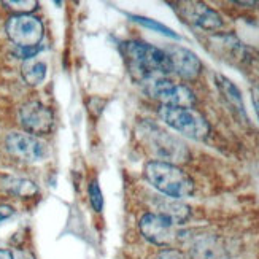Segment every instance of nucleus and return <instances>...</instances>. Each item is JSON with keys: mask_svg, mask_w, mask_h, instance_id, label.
Segmentation results:
<instances>
[{"mask_svg": "<svg viewBox=\"0 0 259 259\" xmlns=\"http://www.w3.org/2000/svg\"><path fill=\"white\" fill-rule=\"evenodd\" d=\"M122 58L127 70L139 83H146L154 78H161L172 73V64L164 50H159L145 41L131 40L121 45Z\"/></svg>", "mask_w": 259, "mask_h": 259, "instance_id": "f257e3e1", "label": "nucleus"}, {"mask_svg": "<svg viewBox=\"0 0 259 259\" xmlns=\"http://www.w3.org/2000/svg\"><path fill=\"white\" fill-rule=\"evenodd\" d=\"M145 177L153 188L172 199L189 197L194 193V182L191 177L174 164L151 161L145 165Z\"/></svg>", "mask_w": 259, "mask_h": 259, "instance_id": "f03ea898", "label": "nucleus"}, {"mask_svg": "<svg viewBox=\"0 0 259 259\" xmlns=\"http://www.w3.org/2000/svg\"><path fill=\"white\" fill-rule=\"evenodd\" d=\"M139 135L150 153H153L162 162L175 165L188 161L189 151L186 145L178 137H175L174 134L164 131L154 122L143 121L139 126Z\"/></svg>", "mask_w": 259, "mask_h": 259, "instance_id": "7ed1b4c3", "label": "nucleus"}, {"mask_svg": "<svg viewBox=\"0 0 259 259\" xmlns=\"http://www.w3.org/2000/svg\"><path fill=\"white\" fill-rule=\"evenodd\" d=\"M159 116L167 126L193 140H205L210 134L208 121L194 108L162 105L159 108Z\"/></svg>", "mask_w": 259, "mask_h": 259, "instance_id": "20e7f679", "label": "nucleus"}, {"mask_svg": "<svg viewBox=\"0 0 259 259\" xmlns=\"http://www.w3.org/2000/svg\"><path fill=\"white\" fill-rule=\"evenodd\" d=\"M5 32L18 48H35L45 37L43 22L33 15H11L7 19Z\"/></svg>", "mask_w": 259, "mask_h": 259, "instance_id": "39448f33", "label": "nucleus"}, {"mask_svg": "<svg viewBox=\"0 0 259 259\" xmlns=\"http://www.w3.org/2000/svg\"><path fill=\"white\" fill-rule=\"evenodd\" d=\"M145 91L153 99L159 100L165 107H188L191 108L196 104L194 93L185 84L170 81L168 78L161 76L143 83Z\"/></svg>", "mask_w": 259, "mask_h": 259, "instance_id": "423d86ee", "label": "nucleus"}, {"mask_svg": "<svg viewBox=\"0 0 259 259\" xmlns=\"http://www.w3.org/2000/svg\"><path fill=\"white\" fill-rule=\"evenodd\" d=\"M5 148L16 159L29 164L41 162L48 156L47 145L27 132H10L5 137Z\"/></svg>", "mask_w": 259, "mask_h": 259, "instance_id": "0eeeda50", "label": "nucleus"}, {"mask_svg": "<svg viewBox=\"0 0 259 259\" xmlns=\"http://www.w3.org/2000/svg\"><path fill=\"white\" fill-rule=\"evenodd\" d=\"M139 226L143 237L157 246H170L180 239L177 224L159 213H146L142 217Z\"/></svg>", "mask_w": 259, "mask_h": 259, "instance_id": "6e6552de", "label": "nucleus"}, {"mask_svg": "<svg viewBox=\"0 0 259 259\" xmlns=\"http://www.w3.org/2000/svg\"><path fill=\"white\" fill-rule=\"evenodd\" d=\"M18 118L26 132L35 135V137L50 134L54 127L53 111L38 100H30V102L22 104L18 111Z\"/></svg>", "mask_w": 259, "mask_h": 259, "instance_id": "1a4fd4ad", "label": "nucleus"}, {"mask_svg": "<svg viewBox=\"0 0 259 259\" xmlns=\"http://www.w3.org/2000/svg\"><path fill=\"white\" fill-rule=\"evenodd\" d=\"M183 239L189 259H228L226 243L215 234L188 235Z\"/></svg>", "mask_w": 259, "mask_h": 259, "instance_id": "9d476101", "label": "nucleus"}, {"mask_svg": "<svg viewBox=\"0 0 259 259\" xmlns=\"http://www.w3.org/2000/svg\"><path fill=\"white\" fill-rule=\"evenodd\" d=\"M178 13L188 22L205 30H217L223 27V19L215 10L202 2H178Z\"/></svg>", "mask_w": 259, "mask_h": 259, "instance_id": "9b49d317", "label": "nucleus"}, {"mask_svg": "<svg viewBox=\"0 0 259 259\" xmlns=\"http://www.w3.org/2000/svg\"><path fill=\"white\" fill-rule=\"evenodd\" d=\"M164 51L172 64V72L177 73L178 76H182L183 80L191 81V80H196L200 75L202 62L191 50L174 45V47H167Z\"/></svg>", "mask_w": 259, "mask_h": 259, "instance_id": "f8f14e48", "label": "nucleus"}, {"mask_svg": "<svg viewBox=\"0 0 259 259\" xmlns=\"http://www.w3.org/2000/svg\"><path fill=\"white\" fill-rule=\"evenodd\" d=\"M0 189L7 194L15 197L29 199L38 194V186L29 178H21L13 175H2L0 177Z\"/></svg>", "mask_w": 259, "mask_h": 259, "instance_id": "ddd939ff", "label": "nucleus"}, {"mask_svg": "<svg viewBox=\"0 0 259 259\" xmlns=\"http://www.w3.org/2000/svg\"><path fill=\"white\" fill-rule=\"evenodd\" d=\"M156 208L159 215L167 217L175 224H183L185 221H188L191 215V210L188 205L182 204V202H178V199H172V197L156 199Z\"/></svg>", "mask_w": 259, "mask_h": 259, "instance_id": "4468645a", "label": "nucleus"}, {"mask_svg": "<svg viewBox=\"0 0 259 259\" xmlns=\"http://www.w3.org/2000/svg\"><path fill=\"white\" fill-rule=\"evenodd\" d=\"M217 84L220 88V91L223 94V97L226 99V102L235 110L239 111L240 116L246 118V113H245V105H243V99H242V94L239 91V88L235 86L231 80H228L226 76L223 75H217Z\"/></svg>", "mask_w": 259, "mask_h": 259, "instance_id": "2eb2a0df", "label": "nucleus"}, {"mask_svg": "<svg viewBox=\"0 0 259 259\" xmlns=\"http://www.w3.org/2000/svg\"><path fill=\"white\" fill-rule=\"evenodd\" d=\"M47 72H48L47 64L43 61H35V59L26 61L21 67L22 80H24L29 86L41 84L45 81V78H47Z\"/></svg>", "mask_w": 259, "mask_h": 259, "instance_id": "dca6fc26", "label": "nucleus"}, {"mask_svg": "<svg viewBox=\"0 0 259 259\" xmlns=\"http://www.w3.org/2000/svg\"><path fill=\"white\" fill-rule=\"evenodd\" d=\"M129 18H131L134 22H137V24H140V26H143V27H148V29L157 32V33H162V35H165V37H168V38H175V40L180 38V37H178V33H175L170 27H167V26L161 24V22H157L156 19L145 18V16H137V15H131Z\"/></svg>", "mask_w": 259, "mask_h": 259, "instance_id": "f3484780", "label": "nucleus"}, {"mask_svg": "<svg viewBox=\"0 0 259 259\" xmlns=\"http://www.w3.org/2000/svg\"><path fill=\"white\" fill-rule=\"evenodd\" d=\"M2 5L13 11L15 15H32V11L38 8V2L35 0H8V2H2Z\"/></svg>", "mask_w": 259, "mask_h": 259, "instance_id": "a211bd4d", "label": "nucleus"}, {"mask_svg": "<svg viewBox=\"0 0 259 259\" xmlns=\"http://www.w3.org/2000/svg\"><path fill=\"white\" fill-rule=\"evenodd\" d=\"M89 200H91V205L96 211H102L104 208V196H102V191H100V186L99 183L96 182H91L89 185Z\"/></svg>", "mask_w": 259, "mask_h": 259, "instance_id": "6ab92c4d", "label": "nucleus"}, {"mask_svg": "<svg viewBox=\"0 0 259 259\" xmlns=\"http://www.w3.org/2000/svg\"><path fill=\"white\" fill-rule=\"evenodd\" d=\"M41 51V47H35V48H18L16 50V56L22 61H30Z\"/></svg>", "mask_w": 259, "mask_h": 259, "instance_id": "aec40b11", "label": "nucleus"}, {"mask_svg": "<svg viewBox=\"0 0 259 259\" xmlns=\"http://www.w3.org/2000/svg\"><path fill=\"white\" fill-rule=\"evenodd\" d=\"M156 259H189L186 254H183L182 251L178 250H172V248H167L157 253Z\"/></svg>", "mask_w": 259, "mask_h": 259, "instance_id": "412c9836", "label": "nucleus"}, {"mask_svg": "<svg viewBox=\"0 0 259 259\" xmlns=\"http://www.w3.org/2000/svg\"><path fill=\"white\" fill-rule=\"evenodd\" d=\"M15 213H16V210L11 207V205H8V204H2V205H0V224L8 221L10 218H13Z\"/></svg>", "mask_w": 259, "mask_h": 259, "instance_id": "4be33fe9", "label": "nucleus"}, {"mask_svg": "<svg viewBox=\"0 0 259 259\" xmlns=\"http://www.w3.org/2000/svg\"><path fill=\"white\" fill-rule=\"evenodd\" d=\"M253 104H254V110H256L257 118H259V89H254L253 91Z\"/></svg>", "mask_w": 259, "mask_h": 259, "instance_id": "5701e85b", "label": "nucleus"}, {"mask_svg": "<svg viewBox=\"0 0 259 259\" xmlns=\"http://www.w3.org/2000/svg\"><path fill=\"white\" fill-rule=\"evenodd\" d=\"M0 259H15L13 253L8 248H0Z\"/></svg>", "mask_w": 259, "mask_h": 259, "instance_id": "b1692460", "label": "nucleus"}, {"mask_svg": "<svg viewBox=\"0 0 259 259\" xmlns=\"http://www.w3.org/2000/svg\"><path fill=\"white\" fill-rule=\"evenodd\" d=\"M19 259H35V257H33V254L29 253V251H21L19 253Z\"/></svg>", "mask_w": 259, "mask_h": 259, "instance_id": "393cba45", "label": "nucleus"}]
</instances>
